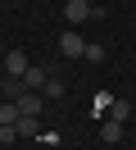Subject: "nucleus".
Masks as SVG:
<instances>
[{
    "mask_svg": "<svg viewBox=\"0 0 136 150\" xmlns=\"http://www.w3.org/2000/svg\"><path fill=\"white\" fill-rule=\"evenodd\" d=\"M14 127H18V137H36V132H41V127H36V118H27V114L14 123Z\"/></svg>",
    "mask_w": 136,
    "mask_h": 150,
    "instance_id": "obj_10",
    "label": "nucleus"
},
{
    "mask_svg": "<svg viewBox=\"0 0 136 150\" xmlns=\"http://www.w3.org/2000/svg\"><path fill=\"white\" fill-rule=\"evenodd\" d=\"M63 18H68V23H86V18H104V5H91V0H68V5H63Z\"/></svg>",
    "mask_w": 136,
    "mask_h": 150,
    "instance_id": "obj_1",
    "label": "nucleus"
},
{
    "mask_svg": "<svg viewBox=\"0 0 136 150\" xmlns=\"http://www.w3.org/2000/svg\"><path fill=\"white\" fill-rule=\"evenodd\" d=\"M27 68H32V64H27L23 50H5V73H9V77H23Z\"/></svg>",
    "mask_w": 136,
    "mask_h": 150,
    "instance_id": "obj_4",
    "label": "nucleus"
},
{
    "mask_svg": "<svg viewBox=\"0 0 136 150\" xmlns=\"http://www.w3.org/2000/svg\"><path fill=\"white\" fill-rule=\"evenodd\" d=\"M100 141H109V146H113V141H123V123L104 118V123H100Z\"/></svg>",
    "mask_w": 136,
    "mask_h": 150,
    "instance_id": "obj_5",
    "label": "nucleus"
},
{
    "mask_svg": "<svg viewBox=\"0 0 136 150\" xmlns=\"http://www.w3.org/2000/svg\"><path fill=\"white\" fill-rule=\"evenodd\" d=\"M18 114H27V118H36V114H41V105H45V96L41 91H23V96H18Z\"/></svg>",
    "mask_w": 136,
    "mask_h": 150,
    "instance_id": "obj_3",
    "label": "nucleus"
},
{
    "mask_svg": "<svg viewBox=\"0 0 136 150\" xmlns=\"http://www.w3.org/2000/svg\"><path fill=\"white\" fill-rule=\"evenodd\" d=\"M59 50H63V59H82V55H86V41H82L77 37V32H63V37H59Z\"/></svg>",
    "mask_w": 136,
    "mask_h": 150,
    "instance_id": "obj_2",
    "label": "nucleus"
},
{
    "mask_svg": "<svg viewBox=\"0 0 136 150\" xmlns=\"http://www.w3.org/2000/svg\"><path fill=\"white\" fill-rule=\"evenodd\" d=\"M23 86H27V91H41V86H45V73H41V68H27V73H23Z\"/></svg>",
    "mask_w": 136,
    "mask_h": 150,
    "instance_id": "obj_8",
    "label": "nucleus"
},
{
    "mask_svg": "<svg viewBox=\"0 0 136 150\" xmlns=\"http://www.w3.org/2000/svg\"><path fill=\"white\" fill-rule=\"evenodd\" d=\"M82 59H91V64H100V59H104V46H100V41H86V55Z\"/></svg>",
    "mask_w": 136,
    "mask_h": 150,
    "instance_id": "obj_11",
    "label": "nucleus"
},
{
    "mask_svg": "<svg viewBox=\"0 0 136 150\" xmlns=\"http://www.w3.org/2000/svg\"><path fill=\"white\" fill-rule=\"evenodd\" d=\"M113 100H118V96H104V91H100V96H95V114H104V109H113Z\"/></svg>",
    "mask_w": 136,
    "mask_h": 150,
    "instance_id": "obj_12",
    "label": "nucleus"
},
{
    "mask_svg": "<svg viewBox=\"0 0 136 150\" xmlns=\"http://www.w3.org/2000/svg\"><path fill=\"white\" fill-rule=\"evenodd\" d=\"M18 118H23V114H18V105H14V100H5V105H0V127H14Z\"/></svg>",
    "mask_w": 136,
    "mask_h": 150,
    "instance_id": "obj_6",
    "label": "nucleus"
},
{
    "mask_svg": "<svg viewBox=\"0 0 136 150\" xmlns=\"http://www.w3.org/2000/svg\"><path fill=\"white\" fill-rule=\"evenodd\" d=\"M109 118H113V123H127V118H132V105H127V100H113V109H109Z\"/></svg>",
    "mask_w": 136,
    "mask_h": 150,
    "instance_id": "obj_9",
    "label": "nucleus"
},
{
    "mask_svg": "<svg viewBox=\"0 0 136 150\" xmlns=\"http://www.w3.org/2000/svg\"><path fill=\"white\" fill-rule=\"evenodd\" d=\"M41 96H45V100H59V96H63V77H45Z\"/></svg>",
    "mask_w": 136,
    "mask_h": 150,
    "instance_id": "obj_7",
    "label": "nucleus"
}]
</instances>
